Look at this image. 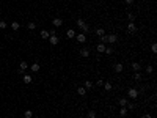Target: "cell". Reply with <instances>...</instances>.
<instances>
[{"instance_id":"obj_1","label":"cell","mask_w":157,"mask_h":118,"mask_svg":"<svg viewBox=\"0 0 157 118\" xmlns=\"http://www.w3.org/2000/svg\"><path fill=\"white\" fill-rule=\"evenodd\" d=\"M77 27H79L80 30H82V33H88V32H90L88 24L83 21V19H77Z\"/></svg>"},{"instance_id":"obj_2","label":"cell","mask_w":157,"mask_h":118,"mask_svg":"<svg viewBox=\"0 0 157 118\" xmlns=\"http://www.w3.org/2000/svg\"><path fill=\"white\" fill-rule=\"evenodd\" d=\"M127 96L131 98V99H135V98H138V91H137L135 88H129L127 90Z\"/></svg>"},{"instance_id":"obj_3","label":"cell","mask_w":157,"mask_h":118,"mask_svg":"<svg viewBox=\"0 0 157 118\" xmlns=\"http://www.w3.org/2000/svg\"><path fill=\"white\" fill-rule=\"evenodd\" d=\"M118 41V35H115V33H112V35H107V43H110V44H113V43Z\"/></svg>"},{"instance_id":"obj_4","label":"cell","mask_w":157,"mask_h":118,"mask_svg":"<svg viewBox=\"0 0 157 118\" xmlns=\"http://www.w3.org/2000/svg\"><path fill=\"white\" fill-rule=\"evenodd\" d=\"M52 25H53V28H58V27L63 25V21H61L60 18H55V19L52 21Z\"/></svg>"},{"instance_id":"obj_5","label":"cell","mask_w":157,"mask_h":118,"mask_svg":"<svg viewBox=\"0 0 157 118\" xmlns=\"http://www.w3.org/2000/svg\"><path fill=\"white\" fill-rule=\"evenodd\" d=\"M49 41H50L52 46H57V44L60 43V38H58L57 35H52V36H49Z\"/></svg>"},{"instance_id":"obj_6","label":"cell","mask_w":157,"mask_h":118,"mask_svg":"<svg viewBox=\"0 0 157 118\" xmlns=\"http://www.w3.org/2000/svg\"><path fill=\"white\" fill-rule=\"evenodd\" d=\"M27 68H28V63L22 60V62H21V65H19V71H17V73H19V74H22V73H24V71H25Z\"/></svg>"},{"instance_id":"obj_7","label":"cell","mask_w":157,"mask_h":118,"mask_svg":"<svg viewBox=\"0 0 157 118\" xmlns=\"http://www.w3.org/2000/svg\"><path fill=\"white\" fill-rule=\"evenodd\" d=\"M127 32H129V33L137 32V25H135V22H129V24H127Z\"/></svg>"},{"instance_id":"obj_8","label":"cell","mask_w":157,"mask_h":118,"mask_svg":"<svg viewBox=\"0 0 157 118\" xmlns=\"http://www.w3.org/2000/svg\"><path fill=\"white\" fill-rule=\"evenodd\" d=\"M90 54H91V52H90V49H86V47H82V49H80V55L85 57V58H88Z\"/></svg>"},{"instance_id":"obj_9","label":"cell","mask_w":157,"mask_h":118,"mask_svg":"<svg viewBox=\"0 0 157 118\" xmlns=\"http://www.w3.org/2000/svg\"><path fill=\"white\" fill-rule=\"evenodd\" d=\"M75 39H77L79 43H85L86 41V35L85 33H79V35H75Z\"/></svg>"},{"instance_id":"obj_10","label":"cell","mask_w":157,"mask_h":118,"mask_svg":"<svg viewBox=\"0 0 157 118\" xmlns=\"http://www.w3.org/2000/svg\"><path fill=\"white\" fill-rule=\"evenodd\" d=\"M132 69H133V73H140V69H141V65H140L138 62H132Z\"/></svg>"},{"instance_id":"obj_11","label":"cell","mask_w":157,"mask_h":118,"mask_svg":"<svg viewBox=\"0 0 157 118\" xmlns=\"http://www.w3.org/2000/svg\"><path fill=\"white\" fill-rule=\"evenodd\" d=\"M22 80H24V83L28 85V83H32V76H30V74H24V76H22Z\"/></svg>"},{"instance_id":"obj_12","label":"cell","mask_w":157,"mask_h":118,"mask_svg":"<svg viewBox=\"0 0 157 118\" xmlns=\"http://www.w3.org/2000/svg\"><path fill=\"white\" fill-rule=\"evenodd\" d=\"M30 69H32V73H38V71L41 69V66H39V63H33V65L30 66Z\"/></svg>"},{"instance_id":"obj_13","label":"cell","mask_w":157,"mask_h":118,"mask_svg":"<svg viewBox=\"0 0 157 118\" xmlns=\"http://www.w3.org/2000/svg\"><path fill=\"white\" fill-rule=\"evenodd\" d=\"M127 112H129V110H127V109H126V107H124V106H123V107H121V109H119V117H121V118H124L126 115H127Z\"/></svg>"},{"instance_id":"obj_14","label":"cell","mask_w":157,"mask_h":118,"mask_svg":"<svg viewBox=\"0 0 157 118\" xmlns=\"http://www.w3.org/2000/svg\"><path fill=\"white\" fill-rule=\"evenodd\" d=\"M113 69H115V73H123V63H116Z\"/></svg>"},{"instance_id":"obj_15","label":"cell","mask_w":157,"mask_h":118,"mask_svg":"<svg viewBox=\"0 0 157 118\" xmlns=\"http://www.w3.org/2000/svg\"><path fill=\"white\" fill-rule=\"evenodd\" d=\"M11 28L16 32V30H19V28H21V24H19L17 21H13V22H11Z\"/></svg>"},{"instance_id":"obj_16","label":"cell","mask_w":157,"mask_h":118,"mask_svg":"<svg viewBox=\"0 0 157 118\" xmlns=\"http://www.w3.org/2000/svg\"><path fill=\"white\" fill-rule=\"evenodd\" d=\"M75 35H77V33H75L74 30H68V32H66V38H69V39H72Z\"/></svg>"},{"instance_id":"obj_17","label":"cell","mask_w":157,"mask_h":118,"mask_svg":"<svg viewBox=\"0 0 157 118\" xmlns=\"http://www.w3.org/2000/svg\"><path fill=\"white\" fill-rule=\"evenodd\" d=\"M96 117H98L96 110H88V113H86V118H96Z\"/></svg>"},{"instance_id":"obj_18","label":"cell","mask_w":157,"mask_h":118,"mask_svg":"<svg viewBox=\"0 0 157 118\" xmlns=\"http://www.w3.org/2000/svg\"><path fill=\"white\" fill-rule=\"evenodd\" d=\"M77 93L80 94V96H85V94H86V88H85V87H79V88H77Z\"/></svg>"},{"instance_id":"obj_19","label":"cell","mask_w":157,"mask_h":118,"mask_svg":"<svg viewBox=\"0 0 157 118\" xmlns=\"http://www.w3.org/2000/svg\"><path fill=\"white\" fill-rule=\"evenodd\" d=\"M39 35H41V38H42V39H47L49 36H50V35H49V32H47V30H42V32L39 33Z\"/></svg>"},{"instance_id":"obj_20","label":"cell","mask_w":157,"mask_h":118,"mask_svg":"<svg viewBox=\"0 0 157 118\" xmlns=\"http://www.w3.org/2000/svg\"><path fill=\"white\" fill-rule=\"evenodd\" d=\"M105 44H102V43H99V44H98V47H96V49H98V52H104V50H105Z\"/></svg>"},{"instance_id":"obj_21","label":"cell","mask_w":157,"mask_h":118,"mask_svg":"<svg viewBox=\"0 0 157 118\" xmlns=\"http://www.w3.org/2000/svg\"><path fill=\"white\" fill-rule=\"evenodd\" d=\"M118 102H119V106H121V107H123V106H124V107H126V104H127V102H129V101H127V98H121V99H119V101H118Z\"/></svg>"},{"instance_id":"obj_22","label":"cell","mask_w":157,"mask_h":118,"mask_svg":"<svg viewBox=\"0 0 157 118\" xmlns=\"http://www.w3.org/2000/svg\"><path fill=\"white\" fill-rule=\"evenodd\" d=\"M96 35L101 38V36H104L105 35V32H104V28H96Z\"/></svg>"},{"instance_id":"obj_23","label":"cell","mask_w":157,"mask_h":118,"mask_svg":"<svg viewBox=\"0 0 157 118\" xmlns=\"http://www.w3.org/2000/svg\"><path fill=\"white\" fill-rule=\"evenodd\" d=\"M127 19H129V22H135V14L133 13H127Z\"/></svg>"},{"instance_id":"obj_24","label":"cell","mask_w":157,"mask_h":118,"mask_svg":"<svg viewBox=\"0 0 157 118\" xmlns=\"http://www.w3.org/2000/svg\"><path fill=\"white\" fill-rule=\"evenodd\" d=\"M27 28H28V30H35L36 28V24L35 22H28V24H27Z\"/></svg>"},{"instance_id":"obj_25","label":"cell","mask_w":157,"mask_h":118,"mask_svg":"<svg viewBox=\"0 0 157 118\" xmlns=\"http://www.w3.org/2000/svg\"><path fill=\"white\" fill-rule=\"evenodd\" d=\"M93 87H94V85H93V82H91V80H86V82H85V88H86V90L93 88Z\"/></svg>"},{"instance_id":"obj_26","label":"cell","mask_w":157,"mask_h":118,"mask_svg":"<svg viewBox=\"0 0 157 118\" xmlns=\"http://www.w3.org/2000/svg\"><path fill=\"white\" fill-rule=\"evenodd\" d=\"M133 79H135L137 82H140V80H141V74L140 73H133Z\"/></svg>"},{"instance_id":"obj_27","label":"cell","mask_w":157,"mask_h":118,"mask_svg":"<svg viewBox=\"0 0 157 118\" xmlns=\"http://www.w3.org/2000/svg\"><path fill=\"white\" fill-rule=\"evenodd\" d=\"M24 117L25 118H32L33 117V112H32V110H25V112H24Z\"/></svg>"},{"instance_id":"obj_28","label":"cell","mask_w":157,"mask_h":118,"mask_svg":"<svg viewBox=\"0 0 157 118\" xmlns=\"http://www.w3.org/2000/svg\"><path fill=\"white\" fill-rule=\"evenodd\" d=\"M104 88L107 90V91H110V90H112V83H110V82L105 83V82H104Z\"/></svg>"},{"instance_id":"obj_29","label":"cell","mask_w":157,"mask_h":118,"mask_svg":"<svg viewBox=\"0 0 157 118\" xmlns=\"http://www.w3.org/2000/svg\"><path fill=\"white\" fill-rule=\"evenodd\" d=\"M133 107H135V106H133V102H127V104H126V109H127V110H133Z\"/></svg>"},{"instance_id":"obj_30","label":"cell","mask_w":157,"mask_h":118,"mask_svg":"<svg viewBox=\"0 0 157 118\" xmlns=\"http://www.w3.org/2000/svg\"><path fill=\"white\" fill-rule=\"evenodd\" d=\"M146 73H154V66L148 65V66H146Z\"/></svg>"},{"instance_id":"obj_31","label":"cell","mask_w":157,"mask_h":118,"mask_svg":"<svg viewBox=\"0 0 157 118\" xmlns=\"http://www.w3.org/2000/svg\"><path fill=\"white\" fill-rule=\"evenodd\" d=\"M151 50L154 54H157V44H156V43H152V44H151Z\"/></svg>"},{"instance_id":"obj_32","label":"cell","mask_w":157,"mask_h":118,"mask_svg":"<svg viewBox=\"0 0 157 118\" xmlns=\"http://www.w3.org/2000/svg\"><path fill=\"white\" fill-rule=\"evenodd\" d=\"M104 52L110 55V54H113V47H105V50H104Z\"/></svg>"},{"instance_id":"obj_33","label":"cell","mask_w":157,"mask_h":118,"mask_svg":"<svg viewBox=\"0 0 157 118\" xmlns=\"http://www.w3.org/2000/svg\"><path fill=\"white\" fill-rule=\"evenodd\" d=\"M6 27H8V24L5 21H0V28H6Z\"/></svg>"},{"instance_id":"obj_34","label":"cell","mask_w":157,"mask_h":118,"mask_svg":"<svg viewBox=\"0 0 157 118\" xmlns=\"http://www.w3.org/2000/svg\"><path fill=\"white\" fill-rule=\"evenodd\" d=\"M49 35H57V28H50V30H49Z\"/></svg>"},{"instance_id":"obj_35","label":"cell","mask_w":157,"mask_h":118,"mask_svg":"<svg viewBox=\"0 0 157 118\" xmlns=\"http://www.w3.org/2000/svg\"><path fill=\"white\" fill-rule=\"evenodd\" d=\"M101 43H102V44H105V43H107V35L101 36Z\"/></svg>"},{"instance_id":"obj_36","label":"cell","mask_w":157,"mask_h":118,"mask_svg":"<svg viewBox=\"0 0 157 118\" xmlns=\"http://www.w3.org/2000/svg\"><path fill=\"white\" fill-rule=\"evenodd\" d=\"M96 85H98V87H102V85H104V80H102V79H99V80H98V83H96Z\"/></svg>"},{"instance_id":"obj_37","label":"cell","mask_w":157,"mask_h":118,"mask_svg":"<svg viewBox=\"0 0 157 118\" xmlns=\"http://www.w3.org/2000/svg\"><path fill=\"white\" fill-rule=\"evenodd\" d=\"M143 118H152V117H151V113H145V115H143Z\"/></svg>"},{"instance_id":"obj_38","label":"cell","mask_w":157,"mask_h":118,"mask_svg":"<svg viewBox=\"0 0 157 118\" xmlns=\"http://www.w3.org/2000/svg\"><path fill=\"white\" fill-rule=\"evenodd\" d=\"M124 2L127 3V5H131V3H133V2H135V0H124Z\"/></svg>"},{"instance_id":"obj_39","label":"cell","mask_w":157,"mask_h":118,"mask_svg":"<svg viewBox=\"0 0 157 118\" xmlns=\"http://www.w3.org/2000/svg\"><path fill=\"white\" fill-rule=\"evenodd\" d=\"M35 118H39V117H35Z\"/></svg>"},{"instance_id":"obj_40","label":"cell","mask_w":157,"mask_h":118,"mask_svg":"<svg viewBox=\"0 0 157 118\" xmlns=\"http://www.w3.org/2000/svg\"><path fill=\"white\" fill-rule=\"evenodd\" d=\"M138 2H141V0H138Z\"/></svg>"}]
</instances>
